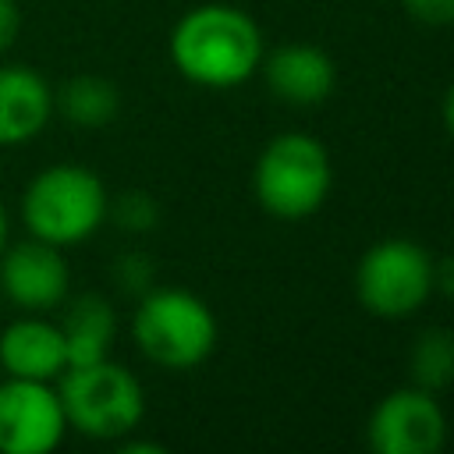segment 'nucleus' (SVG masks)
I'll return each instance as SVG.
<instances>
[{
  "label": "nucleus",
  "mask_w": 454,
  "mask_h": 454,
  "mask_svg": "<svg viewBox=\"0 0 454 454\" xmlns=\"http://www.w3.org/2000/svg\"><path fill=\"white\" fill-rule=\"evenodd\" d=\"M174 67L206 89H234L262 64L259 25L231 4H199L170 32Z\"/></svg>",
  "instance_id": "1"
},
{
  "label": "nucleus",
  "mask_w": 454,
  "mask_h": 454,
  "mask_svg": "<svg viewBox=\"0 0 454 454\" xmlns=\"http://www.w3.org/2000/svg\"><path fill=\"white\" fill-rule=\"evenodd\" d=\"M110 209L106 184L82 163H50L21 192V223L28 238L57 248L92 238Z\"/></svg>",
  "instance_id": "2"
},
{
  "label": "nucleus",
  "mask_w": 454,
  "mask_h": 454,
  "mask_svg": "<svg viewBox=\"0 0 454 454\" xmlns=\"http://www.w3.org/2000/svg\"><path fill=\"white\" fill-rule=\"evenodd\" d=\"M138 351L160 369H195L216 348V319L209 305L184 287H149L131 316Z\"/></svg>",
  "instance_id": "3"
},
{
  "label": "nucleus",
  "mask_w": 454,
  "mask_h": 454,
  "mask_svg": "<svg viewBox=\"0 0 454 454\" xmlns=\"http://www.w3.org/2000/svg\"><path fill=\"white\" fill-rule=\"evenodd\" d=\"M57 394L64 404L67 429L89 440H121L145 415V394L131 369L99 358L85 365H67L57 376Z\"/></svg>",
  "instance_id": "4"
},
{
  "label": "nucleus",
  "mask_w": 454,
  "mask_h": 454,
  "mask_svg": "<svg viewBox=\"0 0 454 454\" xmlns=\"http://www.w3.org/2000/svg\"><path fill=\"white\" fill-rule=\"evenodd\" d=\"M330 181V156L323 142L305 131H284L270 138L252 174L259 206L280 220L312 216L323 206Z\"/></svg>",
  "instance_id": "5"
},
{
  "label": "nucleus",
  "mask_w": 454,
  "mask_h": 454,
  "mask_svg": "<svg viewBox=\"0 0 454 454\" xmlns=\"http://www.w3.org/2000/svg\"><path fill=\"white\" fill-rule=\"evenodd\" d=\"M355 294L362 309L380 319H404L433 294V259L419 241L387 238L365 248L355 270Z\"/></svg>",
  "instance_id": "6"
},
{
  "label": "nucleus",
  "mask_w": 454,
  "mask_h": 454,
  "mask_svg": "<svg viewBox=\"0 0 454 454\" xmlns=\"http://www.w3.org/2000/svg\"><path fill=\"white\" fill-rule=\"evenodd\" d=\"M67 433L60 394L50 380L0 383V454H50Z\"/></svg>",
  "instance_id": "7"
},
{
  "label": "nucleus",
  "mask_w": 454,
  "mask_h": 454,
  "mask_svg": "<svg viewBox=\"0 0 454 454\" xmlns=\"http://www.w3.org/2000/svg\"><path fill=\"white\" fill-rule=\"evenodd\" d=\"M71 294V266L64 252L50 241L25 238L18 245L7 241L0 252V298L18 305L21 312H50L64 305Z\"/></svg>",
  "instance_id": "8"
},
{
  "label": "nucleus",
  "mask_w": 454,
  "mask_h": 454,
  "mask_svg": "<svg viewBox=\"0 0 454 454\" xmlns=\"http://www.w3.org/2000/svg\"><path fill=\"white\" fill-rule=\"evenodd\" d=\"M447 440V419L422 387L387 394L369 419V447L380 454H436Z\"/></svg>",
  "instance_id": "9"
},
{
  "label": "nucleus",
  "mask_w": 454,
  "mask_h": 454,
  "mask_svg": "<svg viewBox=\"0 0 454 454\" xmlns=\"http://www.w3.org/2000/svg\"><path fill=\"white\" fill-rule=\"evenodd\" d=\"M0 369L4 376L53 383L67 369V348L60 326L43 319V312L11 319L0 330Z\"/></svg>",
  "instance_id": "10"
},
{
  "label": "nucleus",
  "mask_w": 454,
  "mask_h": 454,
  "mask_svg": "<svg viewBox=\"0 0 454 454\" xmlns=\"http://www.w3.org/2000/svg\"><path fill=\"white\" fill-rule=\"evenodd\" d=\"M53 121V85L25 64H0V149L28 145Z\"/></svg>",
  "instance_id": "11"
},
{
  "label": "nucleus",
  "mask_w": 454,
  "mask_h": 454,
  "mask_svg": "<svg viewBox=\"0 0 454 454\" xmlns=\"http://www.w3.org/2000/svg\"><path fill=\"white\" fill-rule=\"evenodd\" d=\"M266 85L277 99L294 106L323 103L337 85V64L323 46L287 43L266 57Z\"/></svg>",
  "instance_id": "12"
},
{
  "label": "nucleus",
  "mask_w": 454,
  "mask_h": 454,
  "mask_svg": "<svg viewBox=\"0 0 454 454\" xmlns=\"http://www.w3.org/2000/svg\"><path fill=\"white\" fill-rule=\"evenodd\" d=\"M57 326L64 333L67 365H85V362H99L110 355V344L117 333V316L106 298L78 294L71 301L64 298V316Z\"/></svg>",
  "instance_id": "13"
},
{
  "label": "nucleus",
  "mask_w": 454,
  "mask_h": 454,
  "mask_svg": "<svg viewBox=\"0 0 454 454\" xmlns=\"http://www.w3.org/2000/svg\"><path fill=\"white\" fill-rule=\"evenodd\" d=\"M53 114L74 128H106L121 114V92L103 74H74L53 89Z\"/></svg>",
  "instance_id": "14"
},
{
  "label": "nucleus",
  "mask_w": 454,
  "mask_h": 454,
  "mask_svg": "<svg viewBox=\"0 0 454 454\" xmlns=\"http://www.w3.org/2000/svg\"><path fill=\"white\" fill-rule=\"evenodd\" d=\"M408 372H411V383L429 394L450 387L454 383V330H447V326L422 330L411 344Z\"/></svg>",
  "instance_id": "15"
},
{
  "label": "nucleus",
  "mask_w": 454,
  "mask_h": 454,
  "mask_svg": "<svg viewBox=\"0 0 454 454\" xmlns=\"http://www.w3.org/2000/svg\"><path fill=\"white\" fill-rule=\"evenodd\" d=\"M106 216H114V220H117L124 231H131V234H145V231L156 227L160 209H156L153 195H145V192H124V195H117V199L110 202Z\"/></svg>",
  "instance_id": "16"
},
{
  "label": "nucleus",
  "mask_w": 454,
  "mask_h": 454,
  "mask_svg": "<svg viewBox=\"0 0 454 454\" xmlns=\"http://www.w3.org/2000/svg\"><path fill=\"white\" fill-rule=\"evenodd\" d=\"M114 277L124 291H135V294H145L153 287V262L142 255V252H124L114 266Z\"/></svg>",
  "instance_id": "17"
},
{
  "label": "nucleus",
  "mask_w": 454,
  "mask_h": 454,
  "mask_svg": "<svg viewBox=\"0 0 454 454\" xmlns=\"http://www.w3.org/2000/svg\"><path fill=\"white\" fill-rule=\"evenodd\" d=\"M401 4L415 21H422L429 28H440V25L454 21V0H401Z\"/></svg>",
  "instance_id": "18"
},
{
  "label": "nucleus",
  "mask_w": 454,
  "mask_h": 454,
  "mask_svg": "<svg viewBox=\"0 0 454 454\" xmlns=\"http://www.w3.org/2000/svg\"><path fill=\"white\" fill-rule=\"evenodd\" d=\"M18 32H21V11H18V4L14 0H0V53L14 46Z\"/></svg>",
  "instance_id": "19"
},
{
  "label": "nucleus",
  "mask_w": 454,
  "mask_h": 454,
  "mask_svg": "<svg viewBox=\"0 0 454 454\" xmlns=\"http://www.w3.org/2000/svg\"><path fill=\"white\" fill-rule=\"evenodd\" d=\"M433 291H443L447 298H454V252L433 262Z\"/></svg>",
  "instance_id": "20"
},
{
  "label": "nucleus",
  "mask_w": 454,
  "mask_h": 454,
  "mask_svg": "<svg viewBox=\"0 0 454 454\" xmlns=\"http://www.w3.org/2000/svg\"><path fill=\"white\" fill-rule=\"evenodd\" d=\"M121 450H124V454H160V450H163V443H149V440H128V443H121Z\"/></svg>",
  "instance_id": "21"
},
{
  "label": "nucleus",
  "mask_w": 454,
  "mask_h": 454,
  "mask_svg": "<svg viewBox=\"0 0 454 454\" xmlns=\"http://www.w3.org/2000/svg\"><path fill=\"white\" fill-rule=\"evenodd\" d=\"M7 241H11V213H7V206L0 199V252L7 248Z\"/></svg>",
  "instance_id": "22"
},
{
  "label": "nucleus",
  "mask_w": 454,
  "mask_h": 454,
  "mask_svg": "<svg viewBox=\"0 0 454 454\" xmlns=\"http://www.w3.org/2000/svg\"><path fill=\"white\" fill-rule=\"evenodd\" d=\"M443 124H447V131H450V138H454V85H450L447 96H443Z\"/></svg>",
  "instance_id": "23"
}]
</instances>
